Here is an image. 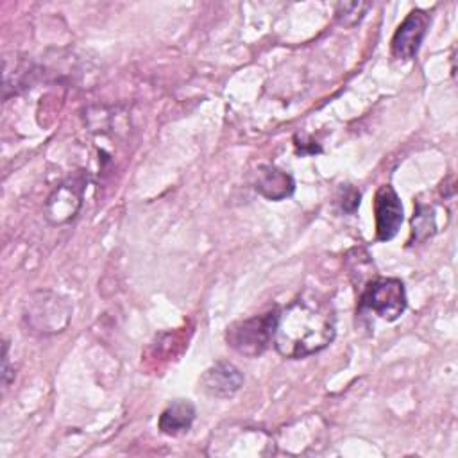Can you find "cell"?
<instances>
[{
    "label": "cell",
    "mask_w": 458,
    "mask_h": 458,
    "mask_svg": "<svg viewBox=\"0 0 458 458\" xmlns=\"http://www.w3.org/2000/svg\"><path fill=\"white\" fill-rule=\"evenodd\" d=\"M336 335L335 310L317 297H297L279 310L274 347L288 360H301L326 349Z\"/></svg>",
    "instance_id": "cell-1"
},
{
    "label": "cell",
    "mask_w": 458,
    "mask_h": 458,
    "mask_svg": "<svg viewBox=\"0 0 458 458\" xmlns=\"http://www.w3.org/2000/svg\"><path fill=\"white\" fill-rule=\"evenodd\" d=\"M279 310L272 308L261 315H254L243 320L233 322L225 331V342L238 354L247 358H258L270 344H274V333Z\"/></svg>",
    "instance_id": "cell-2"
},
{
    "label": "cell",
    "mask_w": 458,
    "mask_h": 458,
    "mask_svg": "<svg viewBox=\"0 0 458 458\" xmlns=\"http://www.w3.org/2000/svg\"><path fill=\"white\" fill-rule=\"evenodd\" d=\"M358 313H374L386 322L397 320L406 310V290L397 277H372L361 286Z\"/></svg>",
    "instance_id": "cell-3"
},
{
    "label": "cell",
    "mask_w": 458,
    "mask_h": 458,
    "mask_svg": "<svg viewBox=\"0 0 458 458\" xmlns=\"http://www.w3.org/2000/svg\"><path fill=\"white\" fill-rule=\"evenodd\" d=\"M70 315L72 308L68 301L48 290L32 293L30 299H27L23 311L27 326L43 335L63 331L70 322Z\"/></svg>",
    "instance_id": "cell-4"
},
{
    "label": "cell",
    "mask_w": 458,
    "mask_h": 458,
    "mask_svg": "<svg viewBox=\"0 0 458 458\" xmlns=\"http://www.w3.org/2000/svg\"><path fill=\"white\" fill-rule=\"evenodd\" d=\"M429 23H431V18L426 11L422 9L410 11L392 36V41H390L392 55L403 61L413 59L429 29Z\"/></svg>",
    "instance_id": "cell-5"
},
{
    "label": "cell",
    "mask_w": 458,
    "mask_h": 458,
    "mask_svg": "<svg viewBox=\"0 0 458 458\" xmlns=\"http://www.w3.org/2000/svg\"><path fill=\"white\" fill-rule=\"evenodd\" d=\"M82 193H84V181L81 179H68L61 182L54 191L48 195L45 204V216L50 224L61 225L68 224L75 218L82 206Z\"/></svg>",
    "instance_id": "cell-6"
},
{
    "label": "cell",
    "mask_w": 458,
    "mask_h": 458,
    "mask_svg": "<svg viewBox=\"0 0 458 458\" xmlns=\"http://www.w3.org/2000/svg\"><path fill=\"white\" fill-rule=\"evenodd\" d=\"M374 218H376V238L379 242L392 240L404 220V211L397 191L390 184L377 188L374 195Z\"/></svg>",
    "instance_id": "cell-7"
},
{
    "label": "cell",
    "mask_w": 458,
    "mask_h": 458,
    "mask_svg": "<svg viewBox=\"0 0 458 458\" xmlns=\"http://www.w3.org/2000/svg\"><path fill=\"white\" fill-rule=\"evenodd\" d=\"M243 385L242 370L231 361H216L200 376V388L206 395L216 399L233 397Z\"/></svg>",
    "instance_id": "cell-8"
},
{
    "label": "cell",
    "mask_w": 458,
    "mask_h": 458,
    "mask_svg": "<svg viewBox=\"0 0 458 458\" xmlns=\"http://www.w3.org/2000/svg\"><path fill=\"white\" fill-rule=\"evenodd\" d=\"M254 190L265 199L277 202L293 193L295 182H293V177L283 168L274 165H261L256 170Z\"/></svg>",
    "instance_id": "cell-9"
},
{
    "label": "cell",
    "mask_w": 458,
    "mask_h": 458,
    "mask_svg": "<svg viewBox=\"0 0 458 458\" xmlns=\"http://www.w3.org/2000/svg\"><path fill=\"white\" fill-rule=\"evenodd\" d=\"M195 413V406L188 399H175L161 411L157 419V428L163 435L179 437L191 428Z\"/></svg>",
    "instance_id": "cell-10"
},
{
    "label": "cell",
    "mask_w": 458,
    "mask_h": 458,
    "mask_svg": "<svg viewBox=\"0 0 458 458\" xmlns=\"http://www.w3.org/2000/svg\"><path fill=\"white\" fill-rule=\"evenodd\" d=\"M437 233V216L435 208L424 204L422 200H415V211L411 216V238L410 243H419L428 240Z\"/></svg>",
    "instance_id": "cell-11"
},
{
    "label": "cell",
    "mask_w": 458,
    "mask_h": 458,
    "mask_svg": "<svg viewBox=\"0 0 458 458\" xmlns=\"http://www.w3.org/2000/svg\"><path fill=\"white\" fill-rule=\"evenodd\" d=\"M370 9L369 2H338L335 9V18L342 27H354Z\"/></svg>",
    "instance_id": "cell-12"
},
{
    "label": "cell",
    "mask_w": 458,
    "mask_h": 458,
    "mask_svg": "<svg viewBox=\"0 0 458 458\" xmlns=\"http://www.w3.org/2000/svg\"><path fill=\"white\" fill-rule=\"evenodd\" d=\"M338 204H340V209L344 213H349L352 215L358 206H360V199H361V193L360 190H356L352 184H344L340 186V191H338Z\"/></svg>",
    "instance_id": "cell-13"
},
{
    "label": "cell",
    "mask_w": 458,
    "mask_h": 458,
    "mask_svg": "<svg viewBox=\"0 0 458 458\" xmlns=\"http://www.w3.org/2000/svg\"><path fill=\"white\" fill-rule=\"evenodd\" d=\"M14 377V372L9 369V342H4V369H2V383L7 386Z\"/></svg>",
    "instance_id": "cell-14"
}]
</instances>
